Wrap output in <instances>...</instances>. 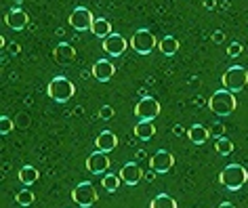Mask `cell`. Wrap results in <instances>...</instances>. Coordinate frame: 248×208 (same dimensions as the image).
Masks as SVG:
<instances>
[{"instance_id":"obj_1","label":"cell","mask_w":248,"mask_h":208,"mask_svg":"<svg viewBox=\"0 0 248 208\" xmlns=\"http://www.w3.org/2000/svg\"><path fill=\"white\" fill-rule=\"evenodd\" d=\"M208 107L210 112L215 116H219V118H225V116H232L235 112V107H238V101H235V93L227 89H221L213 93V97L208 99Z\"/></svg>"},{"instance_id":"obj_2","label":"cell","mask_w":248,"mask_h":208,"mask_svg":"<svg viewBox=\"0 0 248 208\" xmlns=\"http://www.w3.org/2000/svg\"><path fill=\"white\" fill-rule=\"evenodd\" d=\"M246 181H248V173L240 164H229L219 175V183L225 189H229V192H238L242 185H246Z\"/></svg>"},{"instance_id":"obj_3","label":"cell","mask_w":248,"mask_h":208,"mask_svg":"<svg viewBox=\"0 0 248 208\" xmlns=\"http://www.w3.org/2000/svg\"><path fill=\"white\" fill-rule=\"evenodd\" d=\"M46 93H48V97H51V101L65 103V101H70L74 97V93H76V87H74V82L70 80V78L57 76V78H53V80L48 82Z\"/></svg>"},{"instance_id":"obj_4","label":"cell","mask_w":248,"mask_h":208,"mask_svg":"<svg viewBox=\"0 0 248 208\" xmlns=\"http://www.w3.org/2000/svg\"><path fill=\"white\" fill-rule=\"evenodd\" d=\"M221 82H223V87H225L227 90H232V93H240V90H244L246 84H248V70L246 67H242V65L229 67L225 74H223Z\"/></svg>"},{"instance_id":"obj_5","label":"cell","mask_w":248,"mask_h":208,"mask_svg":"<svg viewBox=\"0 0 248 208\" xmlns=\"http://www.w3.org/2000/svg\"><path fill=\"white\" fill-rule=\"evenodd\" d=\"M156 45H158L156 36H154L147 28H141L131 36V48L137 55H150L154 48H156Z\"/></svg>"},{"instance_id":"obj_6","label":"cell","mask_w":248,"mask_h":208,"mask_svg":"<svg viewBox=\"0 0 248 208\" xmlns=\"http://www.w3.org/2000/svg\"><path fill=\"white\" fill-rule=\"evenodd\" d=\"M72 200L76 202L78 206H82V208H91L97 202V189H95V185H93L91 181L78 183V185L74 187V192H72Z\"/></svg>"},{"instance_id":"obj_7","label":"cell","mask_w":248,"mask_h":208,"mask_svg":"<svg viewBox=\"0 0 248 208\" xmlns=\"http://www.w3.org/2000/svg\"><path fill=\"white\" fill-rule=\"evenodd\" d=\"M158 114H160V103L154 97H143L135 105V116L139 120H154V118H158Z\"/></svg>"},{"instance_id":"obj_8","label":"cell","mask_w":248,"mask_h":208,"mask_svg":"<svg viewBox=\"0 0 248 208\" xmlns=\"http://www.w3.org/2000/svg\"><path fill=\"white\" fill-rule=\"evenodd\" d=\"M93 21H95V17H93L91 11L84 9V7L74 9L72 15H70V26L76 30V32H86V30H91Z\"/></svg>"},{"instance_id":"obj_9","label":"cell","mask_w":248,"mask_h":208,"mask_svg":"<svg viewBox=\"0 0 248 208\" xmlns=\"http://www.w3.org/2000/svg\"><path fill=\"white\" fill-rule=\"evenodd\" d=\"M150 166L154 173H158V175H164V173H169V170L175 166V158H172L170 151H166V149H158L156 154H154L150 158Z\"/></svg>"},{"instance_id":"obj_10","label":"cell","mask_w":248,"mask_h":208,"mask_svg":"<svg viewBox=\"0 0 248 208\" xmlns=\"http://www.w3.org/2000/svg\"><path fill=\"white\" fill-rule=\"evenodd\" d=\"M131 42H126V38H122L120 34H109L108 38L103 40V51L109 55V57H120V55L126 51Z\"/></svg>"},{"instance_id":"obj_11","label":"cell","mask_w":248,"mask_h":208,"mask_svg":"<svg viewBox=\"0 0 248 208\" xmlns=\"http://www.w3.org/2000/svg\"><path fill=\"white\" fill-rule=\"evenodd\" d=\"M109 168V158L108 154H103V151H95V154H91L86 158V170L93 175H105Z\"/></svg>"},{"instance_id":"obj_12","label":"cell","mask_w":248,"mask_h":208,"mask_svg":"<svg viewBox=\"0 0 248 208\" xmlns=\"http://www.w3.org/2000/svg\"><path fill=\"white\" fill-rule=\"evenodd\" d=\"M28 21H30L28 13L23 9H19V7L11 9L9 13H7V17H4V23H7L11 30H15V32H19V30L28 28Z\"/></svg>"},{"instance_id":"obj_13","label":"cell","mask_w":248,"mask_h":208,"mask_svg":"<svg viewBox=\"0 0 248 208\" xmlns=\"http://www.w3.org/2000/svg\"><path fill=\"white\" fill-rule=\"evenodd\" d=\"M114 74H116V67H114V63H111V61H108V59H99V61H95V65H93V76H95L99 82L111 80V78H114Z\"/></svg>"},{"instance_id":"obj_14","label":"cell","mask_w":248,"mask_h":208,"mask_svg":"<svg viewBox=\"0 0 248 208\" xmlns=\"http://www.w3.org/2000/svg\"><path fill=\"white\" fill-rule=\"evenodd\" d=\"M141 177H143V170L139 168L137 162H126L120 170V179H122V183H126V185H137L141 181Z\"/></svg>"},{"instance_id":"obj_15","label":"cell","mask_w":248,"mask_h":208,"mask_svg":"<svg viewBox=\"0 0 248 208\" xmlns=\"http://www.w3.org/2000/svg\"><path fill=\"white\" fill-rule=\"evenodd\" d=\"M95 145H97L99 151L108 154V151H114L118 148V137L111 131H101L97 134V139H95Z\"/></svg>"},{"instance_id":"obj_16","label":"cell","mask_w":248,"mask_h":208,"mask_svg":"<svg viewBox=\"0 0 248 208\" xmlns=\"http://www.w3.org/2000/svg\"><path fill=\"white\" fill-rule=\"evenodd\" d=\"M53 57H55V61H57L59 65H65V63H70V61H74V57H76V51H74L72 45L61 42V45H57V48L53 51Z\"/></svg>"},{"instance_id":"obj_17","label":"cell","mask_w":248,"mask_h":208,"mask_svg":"<svg viewBox=\"0 0 248 208\" xmlns=\"http://www.w3.org/2000/svg\"><path fill=\"white\" fill-rule=\"evenodd\" d=\"M187 137H189V141L194 145H204L208 141V137H210V131L206 126H202V124H194L187 131Z\"/></svg>"},{"instance_id":"obj_18","label":"cell","mask_w":248,"mask_h":208,"mask_svg":"<svg viewBox=\"0 0 248 208\" xmlns=\"http://www.w3.org/2000/svg\"><path fill=\"white\" fill-rule=\"evenodd\" d=\"M135 134H137L141 141H150L154 134H156V126H154L152 120H139L137 126H135Z\"/></svg>"},{"instance_id":"obj_19","label":"cell","mask_w":248,"mask_h":208,"mask_svg":"<svg viewBox=\"0 0 248 208\" xmlns=\"http://www.w3.org/2000/svg\"><path fill=\"white\" fill-rule=\"evenodd\" d=\"M91 32L95 34L97 38L105 40V38H108V36L111 34V23H109L108 19H103V17H95V21H93Z\"/></svg>"},{"instance_id":"obj_20","label":"cell","mask_w":248,"mask_h":208,"mask_svg":"<svg viewBox=\"0 0 248 208\" xmlns=\"http://www.w3.org/2000/svg\"><path fill=\"white\" fill-rule=\"evenodd\" d=\"M19 181H21V185H34L36 181H38V177H40V173H38V168H34L32 164H26L23 168H19Z\"/></svg>"},{"instance_id":"obj_21","label":"cell","mask_w":248,"mask_h":208,"mask_svg":"<svg viewBox=\"0 0 248 208\" xmlns=\"http://www.w3.org/2000/svg\"><path fill=\"white\" fill-rule=\"evenodd\" d=\"M158 48L162 51V55H166V57H172V55L179 51V40L175 36H164V38L158 42Z\"/></svg>"},{"instance_id":"obj_22","label":"cell","mask_w":248,"mask_h":208,"mask_svg":"<svg viewBox=\"0 0 248 208\" xmlns=\"http://www.w3.org/2000/svg\"><path fill=\"white\" fill-rule=\"evenodd\" d=\"M150 208H177V202L172 200L169 193H160V195H156V198L152 200Z\"/></svg>"},{"instance_id":"obj_23","label":"cell","mask_w":248,"mask_h":208,"mask_svg":"<svg viewBox=\"0 0 248 208\" xmlns=\"http://www.w3.org/2000/svg\"><path fill=\"white\" fill-rule=\"evenodd\" d=\"M122 183V179H120V175H109V173H105L103 175V181H101V185H103V189L105 192H116L118 189V185Z\"/></svg>"},{"instance_id":"obj_24","label":"cell","mask_w":248,"mask_h":208,"mask_svg":"<svg viewBox=\"0 0 248 208\" xmlns=\"http://www.w3.org/2000/svg\"><path fill=\"white\" fill-rule=\"evenodd\" d=\"M215 151H219V156H232L233 151V143L227 137H219L215 141Z\"/></svg>"},{"instance_id":"obj_25","label":"cell","mask_w":248,"mask_h":208,"mask_svg":"<svg viewBox=\"0 0 248 208\" xmlns=\"http://www.w3.org/2000/svg\"><path fill=\"white\" fill-rule=\"evenodd\" d=\"M15 202L19 206H30V204H34V193L30 189H21V192H17Z\"/></svg>"},{"instance_id":"obj_26","label":"cell","mask_w":248,"mask_h":208,"mask_svg":"<svg viewBox=\"0 0 248 208\" xmlns=\"http://www.w3.org/2000/svg\"><path fill=\"white\" fill-rule=\"evenodd\" d=\"M11 131H13V120L2 116V118H0V134H9Z\"/></svg>"},{"instance_id":"obj_27","label":"cell","mask_w":248,"mask_h":208,"mask_svg":"<svg viewBox=\"0 0 248 208\" xmlns=\"http://www.w3.org/2000/svg\"><path fill=\"white\" fill-rule=\"evenodd\" d=\"M99 118H101V120H111V118H114V107H111V105H103L101 109H99Z\"/></svg>"},{"instance_id":"obj_28","label":"cell","mask_w":248,"mask_h":208,"mask_svg":"<svg viewBox=\"0 0 248 208\" xmlns=\"http://www.w3.org/2000/svg\"><path fill=\"white\" fill-rule=\"evenodd\" d=\"M227 55L229 57H238V55H242V45L240 42H232L229 48H227Z\"/></svg>"},{"instance_id":"obj_29","label":"cell","mask_w":248,"mask_h":208,"mask_svg":"<svg viewBox=\"0 0 248 208\" xmlns=\"http://www.w3.org/2000/svg\"><path fill=\"white\" fill-rule=\"evenodd\" d=\"M223 38H225V34H223L221 30H217V32L213 34V40H215V42H223Z\"/></svg>"},{"instance_id":"obj_30","label":"cell","mask_w":248,"mask_h":208,"mask_svg":"<svg viewBox=\"0 0 248 208\" xmlns=\"http://www.w3.org/2000/svg\"><path fill=\"white\" fill-rule=\"evenodd\" d=\"M9 48H11V53H13V55H19V51H21V46L17 45V42H13V45H11Z\"/></svg>"},{"instance_id":"obj_31","label":"cell","mask_w":248,"mask_h":208,"mask_svg":"<svg viewBox=\"0 0 248 208\" xmlns=\"http://www.w3.org/2000/svg\"><path fill=\"white\" fill-rule=\"evenodd\" d=\"M204 7H206V9H215V0H204Z\"/></svg>"},{"instance_id":"obj_32","label":"cell","mask_w":248,"mask_h":208,"mask_svg":"<svg viewBox=\"0 0 248 208\" xmlns=\"http://www.w3.org/2000/svg\"><path fill=\"white\" fill-rule=\"evenodd\" d=\"M217 208H235V206H233V204H229V202H223V204H219Z\"/></svg>"},{"instance_id":"obj_33","label":"cell","mask_w":248,"mask_h":208,"mask_svg":"<svg viewBox=\"0 0 248 208\" xmlns=\"http://www.w3.org/2000/svg\"><path fill=\"white\" fill-rule=\"evenodd\" d=\"M13 2H15V7H19V4H21V2H26V0H13Z\"/></svg>"}]
</instances>
